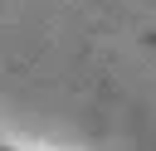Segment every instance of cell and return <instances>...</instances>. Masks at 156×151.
<instances>
[{
    "label": "cell",
    "instance_id": "cell-1",
    "mask_svg": "<svg viewBox=\"0 0 156 151\" xmlns=\"http://www.w3.org/2000/svg\"><path fill=\"white\" fill-rule=\"evenodd\" d=\"M0 151H5V146H0Z\"/></svg>",
    "mask_w": 156,
    "mask_h": 151
}]
</instances>
